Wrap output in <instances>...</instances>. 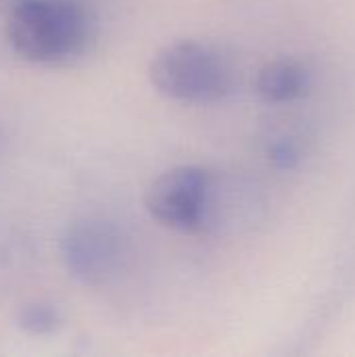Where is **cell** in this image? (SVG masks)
<instances>
[{"label":"cell","mask_w":355,"mask_h":357,"mask_svg":"<svg viewBox=\"0 0 355 357\" xmlns=\"http://www.w3.org/2000/svg\"><path fill=\"white\" fill-rule=\"evenodd\" d=\"M144 203L159 224L197 234H218L251 207L239 184L201 165L167 169L149 186Z\"/></svg>","instance_id":"1"},{"label":"cell","mask_w":355,"mask_h":357,"mask_svg":"<svg viewBox=\"0 0 355 357\" xmlns=\"http://www.w3.org/2000/svg\"><path fill=\"white\" fill-rule=\"evenodd\" d=\"M6 40L29 63H71L92 46L94 17L82 0H10Z\"/></svg>","instance_id":"2"},{"label":"cell","mask_w":355,"mask_h":357,"mask_svg":"<svg viewBox=\"0 0 355 357\" xmlns=\"http://www.w3.org/2000/svg\"><path fill=\"white\" fill-rule=\"evenodd\" d=\"M149 77L159 94L180 102H216L236 84L230 59L220 48L197 40L163 46L151 61Z\"/></svg>","instance_id":"3"},{"label":"cell","mask_w":355,"mask_h":357,"mask_svg":"<svg viewBox=\"0 0 355 357\" xmlns=\"http://www.w3.org/2000/svg\"><path fill=\"white\" fill-rule=\"evenodd\" d=\"M65 270L84 287H103L119 278L132 257V245L121 226L105 218H80L59 241Z\"/></svg>","instance_id":"4"},{"label":"cell","mask_w":355,"mask_h":357,"mask_svg":"<svg viewBox=\"0 0 355 357\" xmlns=\"http://www.w3.org/2000/svg\"><path fill=\"white\" fill-rule=\"evenodd\" d=\"M312 88V71L297 59H274L266 63L255 77L257 94L272 105H289L303 98Z\"/></svg>","instance_id":"5"},{"label":"cell","mask_w":355,"mask_h":357,"mask_svg":"<svg viewBox=\"0 0 355 357\" xmlns=\"http://www.w3.org/2000/svg\"><path fill=\"white\" fill-rule=\"evenodd\" d=\"M305 136L299 128L293 123H280L274 126L266 140H264V151L266 159L276 167V169H295L303 155H305Z\"/></svg>","instance_id":"6"},{"label":"cell","mask_w":355,"mask_h":357,"mask_svg":"<svg viewBox=\"0 0 355 357\" xmlns=\"http://www.w3.org/2000/svg\"><path fill=\"white\" fill-rule=\"evenodd\" d=\"M17 326L29 335H50L61 326V312L48 301H33L19 310Z\"/></svg>","instance_id":"7"}]
</instances>
